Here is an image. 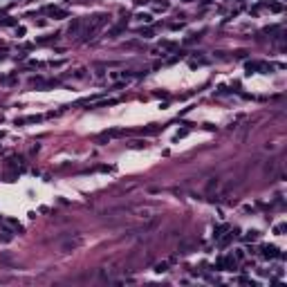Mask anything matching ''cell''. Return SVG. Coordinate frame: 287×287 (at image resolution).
<instances>
[{"label":"cell","mask_w":287,"mask_h":287,"mask_svg":"<svg viewBox=\"0 0 287 287\" xmlns=\"http://www.w3.org/2000/svg\"><path fill=\"white\" fill-rule=\"evenodd\" d=\"M79 245H81V238H76V240H70V242H65V245H63V251H72V249H76Z\"/></svg>","instance_id":"cell-2"},{"label":"cell","mask_w":287,"mask_h":287,"mask_svg":"<svg viewBox=\"0 0 287 287\" xmlns=\"http://www.w3.org/2000/svg\"><path fill=\"white\" fill-rule=\"evenodd\" d=\"M41 117H25V119H16V126H23V123H34V121H38Z\"/></svg>","instance_id":"cell-3"},{"label":"cell","mask_w":287,"mask_h":287,"mask_svg":"<svg viewBox=\"0 0 287 287\" xmlns=\"http://www.w3.org/2000/svg\"><path fill=\"white\" fill-rule=\"evenodd\" d=\"M81 25H83V20H81V18H74V23L70 25V36H76V34H79V29H81Z\"/></svg>","instance_id":"cell-1"},{"label":"cell","mask_w":287,"mask_h":287,"mask_svg":"<svg viewBox=\"0 0 287 287\" xmlns=\"http://www.w3.org/2000/svg\"><path fill=\"white\" fill-rule=\"evenodd\" d=\"M276 256V247H265V258H274Z\"/></svg>","instance_id":"cell-4"},{"label":"cell","mask_w":287,"mask_h":287,"mask_svg":"<svg viewBox=\"0 0 287 287\" xmlns=\"http://www.w3.org/2000/svg\"><path fill=\"white\" fill-rule=\"evenodd\" d=\"M137 18H139V20H144V23H150V20H152V18H150L148 14H139Z\"/></svg>","instance_id":"cell-5"},{"label":"cell","mask_w":287,"mask_h":287,"mask_svg":"<svg viewBox=\"0 0 287 287\" xmlns=\"http://www.w3.org/2000/svg\"><path fill=\"white\" fill-rule=\"evenodd\" d=\"M256 238H258L256 231H249V233H247V240H256Z\"/></svg>","instance_id":"cell-6"}]
</instances>
